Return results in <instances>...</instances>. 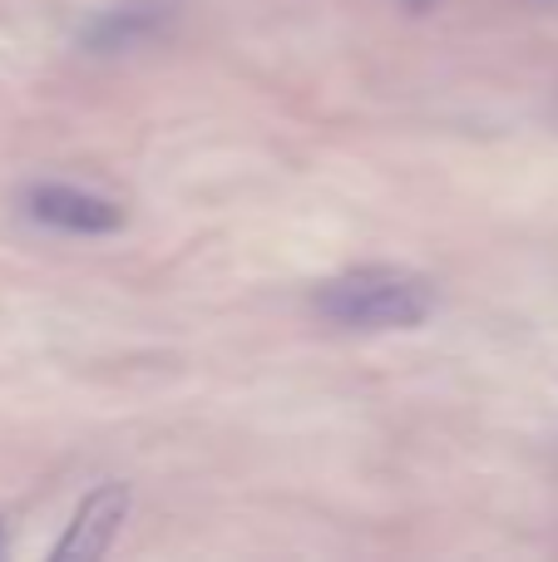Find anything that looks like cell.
<instances>
[{
    "instance_id": "7a4b0ae2",
    "label": "cell",
    "mask_w": 558,
    "mask_h": 562,
    "mask_svg": "<svg viewBox=\"0 0 558 562\" xmlns=\"http://www.w3.org/2000/svg\"><path fill=\"white\" fill-rule=\"evenodd\" d=\"M25 213L35 217V223L55 227V233H69V237H109L124 227V207H119L114 198L85 193V188H69V183L25 188Z\"/></svg>"
},
{
    "instance_id": "8992f818",
    "label": "cell",
    "mask_w": 558,
    "mask_h": 562,
    "mask_svg": "<svg viewBox=\"0 0 558 562\" xmlns=\"http://www.w3.org/2000/svg\"><path fill=\"white\" fill-rule=\"evenodd\" d=\"M0 548H5V533H0Z\"/></svg>"
},
{
    "instance_id": "5b68a950",
    "label": "cell",
    "mask_w": 558,
    "mask_h": 562,
    "mask_svg": "<svg viewBox=\"0 0 558 562\" xmlns=\"http://www.w3.org/2000/svg\"><path fill=\"white\" fill-rule=\"evenodd\" d=\"M395 5H401V10H411V15H425V10H435V5H440V0H395Z\"/></svg>"
},
{
    "instance_id": "6da1fadb",
    "label": "cell",
    "mask_w": 558,
    "mask_h": 562,
    "mask_svg": "<svg viewBox=\"0 0 558 562\" xmlns=\"http://www.w3.org/2000/svg\"><path fill=\"white\" fill-rule=\"evenodd\" d=\"M316 316L342 330H415L435 311V281L411 267H351L312 291Z\"/></svg>"
},
{
    "instance_id": "277c9868",
    "label": "cell",
    "mask_w": 558,
    "mask_h": 562,
    "mask_svg": "<svg viewBox=\"0 0 558 562\" xmlns=\"http://www.w3.org/2000/svg\"><path fill=\"white\" fill-rule=\"evenodd\" d=\"M168 20V5L158 0H129V5H114L85 30L89 49H134L138 40H148L158 25Z\"/></svg>"
},
{
    "instance_id": "3957f363",
    "label": "cell",
    "mask_w": 558,
    "mask_h": 562,
    "mask_svg": "<svg viewBox=\"0 0 558 562\" xmlns=\"http://www.w3.org/2000/svg\"><path fill=\"white\" fill-rule=\"evenodd\" d=\"M129 508H134L129 484H99L94 494L75 508L65 538L55 543V553H49V558H55V562H94V558H104L109 548H114L119 528H124Z\"/></svg>"
}]
</instances>
